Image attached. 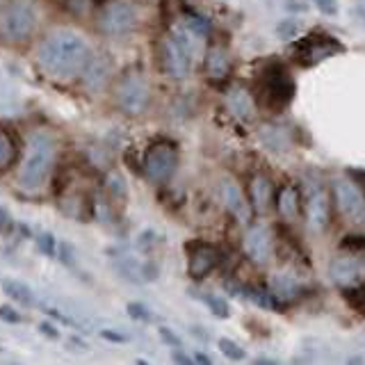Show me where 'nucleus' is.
Instances as JSON below:
<instances>
[{
  "instance_id": "1",
  "label": "nucleus",
  "mask_w": 365,
  "mask_h": 365,
  "mask_svg": "<svg viewBox=\"0 0 365 365\" xmlns=\"http://www.w3.org/2000/svg\"><path fill=\"white\" fill-rule=\"evenodd\" d=\"M89 60V44L82 39V34L73 30H53L44 37L39 49H37L39 67L44 69V73L58 80H71L82 76Z\"/></svg>"
},
{
  "instance_id": "2",
  "label": "nucleus",
  "mask_w": 365,
  "mask_h": 365,
  "mask_svg": "<svg viewBox=\"0 0 365 365\" xmlns=\"http://www.w3.org/2000/svg\"><path fill=\"white\" fill-rule=\"evenodd\" d=\"M55 162V139L49 133H34L27 144L25 160L18 169V187L23 192H39L46 187Z\"/></svg>"
},
{
  "instance_id": "3",
  "label": "nucleus",
  "mask_w": 365,
  "mask_h": 365,
  "mask_svg": "<svg viewBox=\"0 0 365 365\" xmlns=\"http://www.w3.org/2000/svg\"><path fill=\"white\" fill-rule=\"evenodd\" d=\"M37 30V12L25 0H7L0 5V37L7 41H25Z\"/></svg>"
},
{
  "instance_id": "4",
  "label": "nucleus",
  "mask_w": 365,
  "mask_h": 365,
  "mask_svg": "<svg viewBox=\"0 0 365 365\" xmlns=\"http://www.w3.org/2000/svg\"><path fill=\"white\" fill-rule=\"evenodd\" d=\"M160 67L169 78H185L192 69V49L183 32L165 37L160 44Z\"/></svg>"
},
{
  "instance_id": "5",
  "label": "nucleus",
  "mask_w": 365,
  "mask_h": 365,
  "mask_svg": "<svg viewBox=\"0 0 365 365\" xmlns=\"http://www.w3.org/2000/svg\"><path fill=\"white\" fill-rule=\"evenodd\" d=\"M144 176L153 185H165L179 167V153L167 142H158L146 148L144 153Z\"/></svg>"
},
{
  "instance_id": "6",
  "label": "nucleus",
  "mask_w": 365,
  "mask_h": 365,
  "mask_svg": "<svg viewBox=\"0 0 365 365\" xmlns=\"http://www.w3.org/2000/svg\"><path fill=\"white\" fill-rule=\"evenodd\" d=\"M293 51L297 55L299 64L313 67V64H320L322 60L331 58L335 53H342V44L331 34L313 32V34H306L304 39L295 41Z\"/></svg>"
},
{
  "instance_id": "7",
  "label": "nucleus",
  "mask_w": 365,
  "mask_h": 365,
  "mask_svg": "<svg viewBox=\"0 0 365 365\" xmlns=\"http://www.w3.org/2000/svg\"><path fill=\"white\" fill-rule=\"evenodd\" d=\"M148 101H151V89H148L146 78L139 76V73L124 78L117 87V103L126 115H142L148 108Z\"/></svg>"
},
{
  "instance_id": "8",
  "label": "nucleus",
  "mask_w": 365,
  "mask_h": 365,
  "mask_svg": "<svg viewBox=\"0 0 365 365\" xmlns=\"http://www.w3.org/2000/svg\"><path fill=\"white\" fill-rule=\"evenodd\" d=\"M137 25V14L133 5L124 3V0H115L103 7L98 27L101 32H105L108 37H124L128 32H133Z\"/></svg>"
},
{
  "instance_id": "9",
  "label": "nucleus",
  "mask_w": 365,
  "mask_h": 365,
  "mask_svg": "<svg viewBox=\"0 0 365 365\" xmlns=\"http://www.w3.org/2000/svg\"><path fill=\"white\" fill-rule=\"evenodd\" d=\"M308 226L313 231H324L331 219V199L322 185L308 187V201H306Z\"/></svg>"
},
{
  "instance_id": "10",
  "label": "nucleus",
  "mask_w": 365,
  "mask_h": 365,
  "mask_svg": "<svg viewBox=\"0 0 365 365\" xmlns=\"http://www.w3.org/2000/svg\"><path fill=\"white\" fill-rule=\"evenodd\" d=\"M293 96H295V82L290 80L288 73L281 67L269 69L265 76V98L269 105L283 108L293 101Z\"/></svg>"
},
{
  "instance_id": "11",
  "label": "nucleus",
  "mask_w": 365,
  "mask_h": 365,
  "mask_svg": "<svg viewBox=\"0 0 365 365\" xmlns=\"http://www.w3.org/2000/svg\"><path fill=\"white\" fill-rule=\"evenodd\" d=\"M333 192H335V201H338V208L342 210L345 217L361 222L365 212V196L359 187L350 181H338L333 185Z\"/></svg>"
},
{
  "instance_id": "12",
  "label": "nucleus",
  "mask_w": 365,
  "mask_h": 365,
  "mask_svg": "<svg viewBox=\"0 0 365 365\" xmlns=\"http://www.w3.org/2000/svg\"><path fill=\"white\" fill-rule=\"evenodd\" d=\"M329 274L340 288H359V283L365 278V260L354 256L335 258L329 267Z\"/></svg>"
},
{
  "instance_id": "13",
  "label": "nucleus",
  "mask_w": 365,
  "mask_h": 365,
  "mask_svg": "<svg viewBox=\"0 0 365 365\" xmlns=\"http://www.w3.org/2000/svg\"><path fill=\"white\" fill-rule=\"evenodd\" d=\"M245 254L256 265H265L272 258V236L265 226H251L245 233Z\"/></svg>"
},
{
  "instance_id": "14",
  "label": "nucleus",
  "mask_w": 365,
  "mask_h": 365,
  "mask_svg": "<svg viewBox=\"0 0 365 365\" xmlns=\"http://www.w3.org/2000/svg\"><path fill=\"white\" fill-rule=\"evenodd\" d=\"M217 263H219V251L210 245H199L190 254V260H187V272H190L192 278H203L217 267Z\"/></svg>"
},
{
  "instance_id": "15",
  "label": "nucleus",
  "mask_w": 365,
  "mask_h": 365,
  "mask_svg": "<svg viewBox=\"0 0 365 365\" xmlns=\"http://www.w3.org/2000/svg\"><path fill=\"white\" fill-rule=\"evenodd\" d=\"M222 199H224V203H226L229 212L240 224H247L251 219V205H249V201L245 199V194H242V190L236 183L226 181L222 185Z\"/></svg>"
},
{
  "instance_id": "16",
  "label": "nucleus",
  "mask_w": 365,
  "mask_h": 365,
  "mask_svg": "<svg viewBox=\"0 0 365 365\" xmlns=\"http://www.w3.org/2000/svg\"><path fill=\"white\" fill-rule=\"evenodd\" d=\"M226 105H229V110L233 112V117H238V119H242V121L254 119L256 103H254V98H251V94H249L247 89H242V87L231 89V91L226 94Z\"/></svg>"
},
{
  "instance_id": "17",
  "label": "nucleus",
  "mask_w": 365,
  "mask_h": 365,
  "mask_svg": "<svg viewBox=\"0 0 365 365\" xmlns=\"http://www.w3.org/2000/svg\"><path fill=\"white\" fill-rule=\"evenodd\" d=\"M267 290L283 304V302H293V299H297L299 293H302V286H299V281L290 274H274L269 278Z\"/></svg>"
},
{
  "instance_id": "18",
  "label": "nucleus",
  "mask_w": 365,
  "mask_h": 365,
  "mask_svg": "<svg viewBox=\"0 0 365 365\" xmlns=\"http://www.w3.org/2000/svg\"><path fill=\"white\" fill-rule=\"evenodd\" d=\"M85 85L94 91H98L103 85H105V80H108V73H110V64L105 58H94L91 55V60L89 64L85 67Z\"/></svg>"
},
{
  "instance_id": "19",
  "label": "nucleus",
  "mask_w": 365,
  "mask_h": 365,
  "mask_svg": "<svg viewBox=\"0 0 365 365\" xmlns=\"http://www.w3.org/2000/svg\"><path fill=\"white\" fill-rule=\"evenodd\" d=\"M205 71L212 80H224L231 71V62L229 55L222 49H210L208 55H205Z\"/></svg>"
},
{
  "instance_id": "20",
  "label": "nucleus",
  "mask_w": 365,
  "mask_h": 365,
  "mask_svg": "<svg viewBox=\"0 0 365 365\" xmlns=\"http://www.w3.org/2000/svg\"><path fill=\"white\" fill-rule=\"evenodd\" d=\"M269 201H272V183H269L265 176H254L251 181V203L258 212H265L269 208Z\"/></svg>"
},
{
  "instance_id": "21",
  "label": "nucleus",
  "mask_w": 365,
  "mask_h": 365,
  "mask_svg": "<svg viewBox=\"0 0 365 365\" xmlns=\"http://www.w3.org/2000/svg\"><path fill=\"white\" fill-rule=\"evenodd\" d=\"M260 139L263 144L269 148V151H286L290 146V137L283 128H276V126H265L260 130Z\"/></svg>"
},
{
  "instance_id": "22",
  "label": "nucleus",
  "mask_w": 365,
  "mask_h": 365,
  "mask_svg": "<svg viewBox=\"0 0 365 365\" xmlns=\"http://www.w3.org/2000/svg\"><path fill=\"white\" fill-rule=\"evenodd\" d=\"M278 212L283 214L286 219H295L299 212V194L293 185H286L283 190L278 192Z\"/></svg>"
},
{
  "instance_id": "23",
  "label": "nucleus",
  "mask_w": 365,
  "mask_h": 365,
  "mask_svg": "<svg viewBox=\"0 0 365 365\" xmlns=\"http://www.w3.org/2000/svg\"><path fill=\"white\" fill-rule=\"evenodd\" d=\"M3 290L7 297H12L14 302L23 304V306H32V302H34L32 290L25 283H21V281H3Z\"/></svg>"
},
{
  "instance_id": "24",
  "label": "nucleus",
  "mask_w": 365,
  "mask_h": 365,
  "mask_svg": "<svg viewBox=\"0 0 365 365\" xmlns=\"http://www.w3.org/2000/svg\"><path fill=\"white\" fill-rule=\"evenodd\" d=\"M245 297L251 299L256 306L260 308H267V311H278L281 308V302L269 293V290H263V288H245Z\"/></svg>"
},
{
  "instance_id": "25",
  "label": "nucleus",
  "mask_w": 365,
  "mask_h": 365,
  "mask_svg": "<svg viewBox=\"0 0 365 365\" xmlns=\"http://www.w3.org/2000/svg\"><path fill=\"white\" fill-rule=\"evenodd\" d=\"M16 160V144L7 130L0 128V169H9Z\"/></svg>"
},
{
  "instance_id": "26",
  "label": "nucleus",
  "mask_w": 365,
  "mask_h": 365,
  "mask_svg": "<svg viewBox=\"0 0 365 365\" xmlns=\"http://www.w3.org/2000/svg\"><path fill=\"white\" fill-rule=\"evenodd\" d=\"M185 25L190 27L196 37H208L210 34V21L208 18H203L201 14H196V12H185Z\"/></svg>"
},
{
  "instance_id": "27",
  "label": "nucleus",
  "mask_w": 365,
  "mask_h": 365,
  "mask_svg": "<svg viewBox=\"0 0 365 365\" xmlns=\"http://www.w3.org/2000/svg\"><path fill=\"white\" fill-rule=\"evenodd\" d=\"M203 302L208 304L210 311L217 315V317H229L231 315V308L226 304V299H222V297H214V295H205L203 297Z\"/></svg>"
},
{
  "instance_id": "28",
  "label": "nucleus",
  "mask_w": 365,
  "mask_h": 365,
  "mask_svg": "<svg viewBox=\"0 0 365 365\" xmlns=\"http://www.w3.org/2000/svg\"><path fill=\"white\" fill-rule=\"evenodd\" d=\"M276 34L281 37V39H286V41L295 39V37L299 34V23L295 21V18H286V21H281L276 25Z\"/></svg>"
},
{
  "instance_id": "29",
  "label": "nucleus",
  "mask_w": 365,
  "mask_h": 365,
  "mask_svg": "<svg viewBox=\"0 0 365 365\" xmlns=\"http://www.w3.org/2000/svg\"><path fill=\"white\" fill-rule=\"evenodd\" d=\"M219 350H222V354H226V357L233 359V361L245 359V350H242L238 342H233L229 338H219Z\"/></svg>"
},
{
  "instance_id": "30",
  "label": "nucleus",
  "mask_w": 365,
  "mask_h": 365,
  "mask_svg": "<svg viewBox=\"0 0 365 365\" xmlns=\"http://www.w3.org/2000/svg\"><path fill=\"white\" fill-rule=\"evenodd\" d=\"M128 315L139 322H151V311L142 304H128Z\"/></svg>"
},
{
  "instance_id": "31",
  "label": "nucleus",
  "mask_w": 365,
  "mask_h": 365,
  "mask_svg": "<svg viewBox=\"0 0 365 365\" xmlns=\"http://www.w3.org/2000/svg\"><path fill=\"white\" fill-rule=\"evenodd\" d=\"M340 247L350 249V251H365V238L363 236H347V238H342Z\"/></svg>"
},
{
  "instance_id": "32",
  "label": "nucleus",
  "mask_w": 365,
  "mask_h": 365,
  "mask_svg": "<svg viewBox=\"0 0 365 365\" xmlns=\"http://www.w3.org/2000/svg\"><path fill=\"white\" fill-rule=\"evenodd\" d=\"M313 5L320 9L324 16H335V14H338V0H313Z\"/></svg>"
},
{
  "instance_id": "33",
  "label": "nucleus",
  "mask_w": 365,
  "mask_h": 365,
  "mask_svg": "<svg viewBox=\"0 0 365 365\" xmlns=\"http://www.w3.org/2000/svg\"><path fill=\"white\" fill-rule=\"evenodd\" d=\"M0 320H5L9 324H18L23 320V317L18 315V311H14L12 306H0Z\"/></svg>"
},
{
  "instance_id": "34",
  "label": "nucleus",
  "mask_w": 365,
  "mask_h": 365,
  "mask_svg": "<svg viewBox=\"0 0 365 365\" xmlns=\"http://www.w3.org/2000/svg\"><path fill=\"white\" fill-rule=\"evenodd\" d=\"M37 242H39V249L44 251L46 256H53L55 254V238L49 236V233H46V236H41Z\"/></svg>"
},
{
  "instance_id": "35",
  "label": "nucleus",
  "mask_w": 365,
  "mask_h": 365,
  "mask_svg": "<svg viewBox=\"0 0 365 365\" xmlns=\"http://www.w3.org/2000/svg\"><path fill=\"white\" fill-rule=\"evenodd\" d=\"M89 0H64V5H67V9H71V12H85V7H87Z\"/></svg>"
},
{
  "instance_id": "36",
  "label": "nucleus",
  "mask_w": 365,
  "mask_h": 365,
  "mask_svg": "<svg viewBox=\"0 0 365 365\" xmlns=\"http://www.w3.org/2000/svg\"><path fill=\"white\" fill-rule=\"evenodd\" d=\"M160 335H162V338H165V342L174 345V347H179V345H181L179 335H174V333H172V329H167V326H162V329H160Z\"/></svg>"
},
{
  "instance_id": "37",
  "label": "nucleus",
  "mask_w": 365,
  "mask_h": 365,
  "mask_svg": "<svg viewBox=\"0 0 365 365\" xmlns=\"http://www.w3.org/2000/svg\"><path fill=\"white\" fill-rule=\"evenodd\" d=\"M39 331L44 333V335H49V338H60V333H58V329H55L53 324H49V322H44V324H39Z\"/></svg>"
},
{
  "instance_id": "38",
  "label": "nucleus",
  "mask_w": 365,
  "mask_h": 365,
  "mask_svg": "<svg viewBox=\"0 0 365 365\" xmlns=\"http://www.w3.org/2000/svg\"><path fill=\"white\" fill-rule=\"evenodd\" d=\"M101 335H103V338H108V340H115V342H124V340H126V335L115 333V331H110V329L101 331Z\"/></svg>"
},
{
  "instance_id": "39",
  "label": "nucleus",
  "mask_w": 365,
  "mask_h": 365,
  "mask_svg": "<svg viewBox=\"0 0 365 365\" xmlns=\"http://www.w3.org/2000/svg\"><path fill=\"white\" fill-rule=\"evenodd\" d=\"M9 226H12V219H9V214L0 208V233H5Z\"/></svg>"
},
{
  "instance_id": "40",
  "label": "nucleus",
  "mask_w": 365,
  "mask_h": 365,
  "mask_svg": "<svg viewBox=\"0 0 365 365\" xmlns=\"http://www.w3.org/2000/svg\"><path fill=\"white\" fill-rule=\"evenodd\" d=\"M174 361L176 363H183V365H190L192 363V359L185 357V354H181V352H174Z\"/></svg>"
},
{
  "instance_id": "41",
  "label": "nucleus",
  "mask_w": 365,
  "mask_h": 365,
  "mask_svg": "<svg viewBox=\"0 0 365 365\" xmlns=\"http://www.w3.org/2000/svg\"><path fill=\"white\" fill-rule=\"evenodd\" d=\"M192 363H203V365H208V363H210V359L205 357V354L196 352V354H194V359H192Z\"/></svg>"
},
{
  "instance_id": "42",
  "label": "nucleus",
  "mask_w": 365,
  "mask_h": 365,
  "mask_svg": "<svg viewBox=\"0 0 365 365\" xmlns=\"http://www.w3.org/2000/svg\"><path fill=\"white\" fill-rule=\"evenodd\" d=\"M352 176H357V179H361L365 183V172H352Z\"/></svg>"
},
{
  "instance_id": "43",
  "label": "nucleus",
  "mask_w": 365,
  "mask_h": 365,
  "mask_svg": "<svg viewBox=\"0 0 365 365\" xmlns=\"http://www.w3.org/2000/svg\"><path fill=\"white\" fill-rule=\"evenodd\" d=\"M363 224H365V212H363Z\"/></svg>"
}]
</instances>
